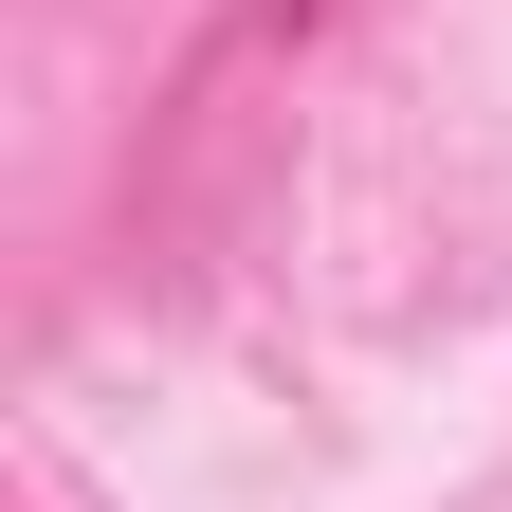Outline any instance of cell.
<instances>
[{
  "instance_id": "cell-1",
  "label": "cell",
  "mask_w": 512,
  "mask_h": 512,
  "mask_svg": "<svg viewBox=\"0 0 512 512\" xmlns=\"http://www.w3.org/2000/svg\"><path fill=\"white\" fill-rule=\"evenodd\" d=\"M348 19H366V0H220V19H202V55H183V74H165V110H147V165H128V238H202L238 183H256V147H275L293 74H311Z\"/></svg>"
}]
</instances>
